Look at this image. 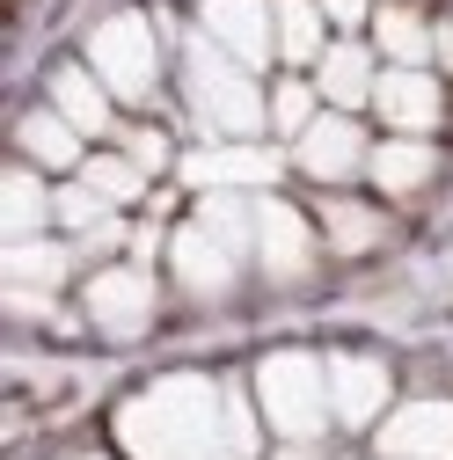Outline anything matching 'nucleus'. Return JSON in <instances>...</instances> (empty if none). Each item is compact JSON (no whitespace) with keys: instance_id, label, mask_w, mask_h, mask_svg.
<instances>
[{"instance_id":"1","label":"nucleus","mask_w":453,"mask_h":460,"mask_svg":"<svg viewBox=\"0 0 453 460\" xmlns=\"http://www.w3.org/2000/svg\"><path fill=\"white\" fill-rule=\"evenodd\" d=\"M118 446L132 460H235L226 438V380L168 373L118 410Z\"/></svg>"},{"instance_id":"2","label":"nucleus","mask_w":453,"mask_h":460,"mask_svg":"<svg viewBox=\"0 0 453 460\" xmlns=\"http://www.w3.org/2000/svg\"><path fill=\"white\" fill-rule=\"evenodd\" d=\"M183 102L212 139H256L271 125V95L256 88V66H242L226 44H212L205 30L183 37Z\"/></svg>"},{"instance_id":"3","label":"nucleus","mask_w":453,"mask_h":460,"mask_svg":"<svg viewBox=\"0 0 453 460\" xmlns=\"http://www.w3.org/2000/svg\"><path fill=\"white\" fill-rule=\"evenodd\" d=\"M256 410H263V424L286 446H315L336 424V410H329V358H315V351H271L256 366Z\"/></svg>"},{"instance_id":"4","label":"nucleus","mask_w":453,"mask_h":460,"mask_svg":"<svg viewBox=\"0 0 453 460\" xmlns=\"http://www.w3.org/2000/svg\"><path fill=\"white\" fill-rule=\"evenodd\" d=\"M88 66L102 74V88L118 95V102H154V88H161V37H154V22H147V15H110V22H95Z\"/></svg>"},{"instance_id":"5","label":"nucleus","mask_w":453,"mask_h":460,"mask_svg":"<svg viewBox=\"0 0 453 460\" xmlns=\"http://www.w3.org/2000/svg\"><path fill=\"white\" fill-rule=\"evenodd\" d=\"M168 270H176V293H191V300H226L242 285V270H249V249L235 242V234H219L212 219H183L176 234H168Z\"/></svg>"},{"instance_id":"6","label":"nucleus","mask_w":453,"mask_h":460,"mask_svg":"<svg viewBox=\"0 0 453 460\" xmlns=\"http://www.w3.org/2000/svg\"><path fill=\"white\" fill-rule=\"evenodd\" d=\"M81 307H88V322H95L102 336L132 343V336H147V329H154L161 285H154V270H147V263H102V270L88 278Z\"/></svg>"},{"instance_id":"7","label":"nucleus","mask_w":453,"mask_h":460,"mask_svg":"<svg viewBox=\"0 0 453 460\" xmlns=\"http://www.w3.org/2000/svg\"><path fill=\"white\" fill-rule=\"evenodd\" d=\"M366 161H373V146H366L351 110H322V118L293 139V168L307 183H351V176H366Z\"/></svg>"},{"instance_id":"8","label":"nucleus","mask_w":453,"mask_h":460,"mask_svg":"<svg viewBox=\"0 0 453 460\" xmlns=\"http://www.w3.org/2000/svg\"><path fill=\"white\" fill-rule=\"evenodd\" d=\"M315 219L300 212V205H286V198H271V190H256V263H263V278H278V285H293V278H307L315 270Z\"/></svg>"},{"instance_id":"9","label":"nucleus","mask_w":453,"mask_h":460,"mask_svg":"<svg viewBox=\"0 0 453 460\" xmlns=\"http://www.w3.org/2000/svg\"><path fill=\"white\" fill-rule=\"evenodd\" d=\"M373 110H380L387 132L431 139L439 118H446V88L431 81V66H380V81H373Z\"/></svg>"},{"instance_id":"10","label":"nucleus","mask_w":453,"mask_h":460,"mask_svg":"<svg viewBox=\"0 0 453 460\" xmlns=\"http://www.w3.org/2000/svg\"><path fill=\"white\" fill-rule=\"evenodd\" d=\"M387 402H395V373H387L373 351H336V358H329V410H336L344 431L380 424Z\"/></svg>"},{"instance_id":"11","label":"nucleus","mask_w":453,"mask_h":460,"mask_svg":"<svg viewBox=\"0 0 453 460\" xmlns=\"http://www.w3.org/2000/svg\"><path fill=\"white\" fill-rule=\"evenodd\" d=\"M286 161L293 154H271L256 139H219L205 154H183V183H198V190H271Z\"/></svg>"},{"instance_id":"12","label":"nucleus","mask_w":453,"mask_h":460,"mask_svg":"<svg viewBox=\"0 0 453 460\" xmlns=\"http://www.w3.org/2000/svg\"><path fill=\"white\" fill-rule=\"evenodd\" d=\"M198 30L212 37V44H226L242 66H271L278 59V8L271 0H205L198 8Z\"/></svg>"},{"instance_id":"13","label":"nucleus","mask_w":453,"mask_h":460,"mask_svg":"<svg viewBox=\"0 0 453 460\" xmlns=\"http://www.w3.org/2000/svg\"><path fill=\"white\" fill-rule=\"evenodd\" d=\"M380 460H453V402L417 394L380 417Z\"/></svg>"},{"instance_id":"14","label":"nucleus","mask_w":453,"mask_h":460,"mask_svg":"<svg viewBox=\"0 0 453 460\" xmlns=\"http://www.w3.org/2000/svg\"><path fill=\"white\" fill-rule=\"evenodd\" d=\"M373 81H380V66H373V51L359 37H336L315 59V88H322L329 110H351V118H359V110L373 102Z\"/></svg>"},{"instance_id":"15","label":"nucleus","mask_w":453,"mask_h":460,"mask_svg":"<svg viewBox=\"0 0 453 460\" xmlns=\"http://www.w3.org/2000/svg\"><path fill=\"white\" fill-rule=\"evenodd\" d=\"M51 110H59L81 139H102L110 125H118V95L102 88L95 66H59V74H51Z\"/></svg>"},{"instance_id":"16","label":"nucleus","mask_w":453,"mask_h":460,"mask_svg":"<svg viewBox=\"0 0 453 460\" xmlns=\"http://www.w3.org/2000/svg\"><path fill=\"white\" fill-rule=\"evenodd\" d=\"M431 168H439L431 139H410V132H395V139H380V146H373L366 176H373V190H380V198H417V190L431 183Z\"/></svg>"},{"instance_id":"17","label":"nucleus","mask_w":453,"mask_h":460,"mask_svg":"<svg viewBox=\"0 0 453 460\" xmlns=\"http://www.w3.org/2000/svg\"><path fill=\"white\" fill-rule=\"evenodd\" d=\"M51 190L59 183H44L37 161L8 168V183H0V226H8V242H30V234H44V226H59L51 219Z\"/></svg>"},{"instance_id":"18","label":"nucleus","mask_w":453,"mask_h":460,"mask_svg":"<svg viewBox=\"0 0 453 460\" xmlns=\"http://www.w3.org/2000/svg\"><path fill=\"white\" fill-rule=\"evenodd\" d=\"M15 146H22V161H37V168H51V176H81V161H88V139L59 118V110H30L22 118V132H15Z\"/></svg>"},{"instance_id":"19","label":"nucleus","mask_w":453,"mask_h":460,"mask_svg":"<svg viewBox=\"0 0 453 460\" xmlns=\"http://www.w3.org/2000/svg\"><path fill=\"white\" fill-rule=\"evenodd\" d=\"M278 8V59H286L293 74L315 66L322 51H329V15H322V0H271Z\"/></svg>"},{"instance_id":"20","label":"nucleus","mask_w":453,"mask_h":460,"mask_svg":"<svg viewBox=\"0 0 453 460\" xmlns=\"http://www.w3.org/2000/svg\"><path fill=\"white\" fill-rule=\"evenodd\" d=\"M74 256H81V249L30 234V242H8L0 270H8V285H37V293H59V285H67V270H74Z\"/></svg>"},{"instance_id":"21","label":"nucleus","mask_w":453,"mask_h":460,"mask_svg":"<svg viewBox=\"0 0 453 460\" xmlns=\"http://www.w3.org/2000/svg\"><path fill=\"white\" fill-rule=\"evenodd\" d=\"M322 234H329V249L336 256H366V249H380V212L373 205H359V198H329L322 205Z\"/></svg>"},{"instance_id":"22","label":"nucleus","mask_w":453,"mask_h":460,"mask_svg":"<svg viewBox=\"0 0 453 460\" xmlns=\"http://www.w3.org/2000/svg\"><path fill=\"white\" fill-rule=\"evenodd\" d=\"M373 44L387 51V66H424V59H431V30H424V15H410V8H380V15H373Z\"/></svg>"},{"instance_id":"23","label":"nucleus","mask_w":453,"mask_h":460,"mask_svg":"<svg viewBox=\"0 0 453 460\" xmlns=\"http://www.w3.org/2000/svg\"><path fill=\"white\" fill-rule=\"evenodd\" d=\"M81 183H95L110 205L125 212V205H139V198H147V168H139L132 154H88V161H81Z\"/></svg>"},{"instance_id":"24","label":"nucleus","mask_w":453,"mask_h":460,"mask_svg":"<svg viewBox=\"0 0 453 460\" xmlns=\"http://www.w3.org/2000/svg\"><path fill=\"white\" fill-rule=\"evenodd\" d=\"M51 219H59L67 234L81 242V234H95L102 219H118V205H110L95 183H81V176H74V183H59V190H51Z\"/></svg>"},{"instance_id":"25","label":"nucleus","mask_w":453,"mask_h":460,"mask_svg":"<svg viewBox=\"0 0 453 460\" xmlns=\"http://www.w3.org/2000/svg\"><path fill=\"white\" fill-rule=\"evenodd\" d=\"M315 118H322V88H315V81L286 74V81L271 88V132H278V139H300Z\"/></svg>"},{"instance_id":"26","label":"nucleus","mask_w":453,"mask_h":460,"mask_svg":"<svg viewBox=\"0 0 453 460\" xmlns=\"http://www.w3.org/2000/svg\"><path fill=\"white\" fill-rule=\"evenodd\" d=\"M125 154L147 168V176H161V168L168 161H176V154H168V132H154V125H139V132H125Z\"/></svg>"},{"instance_id":"27","label":"nucleus","mask_w":453,"mask_h":460,"mask_svg":"<svg viewBox=\"0 0 453 460\" xmlns=\"http://www.w3.org/2000/svg\"><path fill=\"white\" fill-rule=\"evenodd\" d=\"M322 15H329L336 30H359V22L373 15V0H322Z\"/></svg>"}]
</instances>
